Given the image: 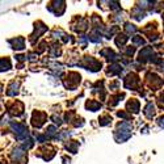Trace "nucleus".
<instances>
[{
    "label": "nucleus",
    "mask_w": 164,
    "mask_h": 164,
    "mask_svg": "<svg viewBox=\"0 0 164 164\" xmlns=\"http://www.w3.org/2000/svg\"><path fill=\"white\" fill-rule=\"evenodd\" d=\"M87 108H91L93 112H95L96 109L100 108V104H99V102H92V101H91V102H87Z\"/></svg>",
    "instance_id": "obj_8"
},
{
    "label": "nucleus",
    "mask_w": 164,
    "mask_h": 164,
    "mask_svg": "<svg viewBox=\"0 0 164 164\" xmlns=\"http://www.w3.org/2000/svg\"><path fill=\"white\" fill-rule=\"evenodd\" d=\"M159 125L164 127V117H160L159 118Z\"/></svg>",
    "instance_id": "obj_12"
},
{
    "label": "nucleus",
    "mask_w": 164,
    "mask_h": 164,
    "mask_svg": "<svg viewBox=\"0 0 164 164\" xmlns=\"http://www.w3.org/2000/svg\"><path fill=\"white\" fill-rule=\"evenodd\" d=\"M127 109H131L134 113H138V110H139V102L136 101L135 99H133L131 101L127 102Z\"/></svg>",
    "instance_id": "obj_4"
},
{
    "label": "nucleus",
    "mask_w": 164,
    "mask_h": 164,
    "mask_svg": "<svg viewBox=\"0 0 164 164\" xmlns=\"http://www.w3.org/2000/svg\"><path fill=\"white\" fill-rule=\"evenodd\" d=\"M109 121H110V118H109V117H104L100 123H101V125H106V123H109Z\"/></svg>",
    "instance_id": "obj_10"
},
{
    "label": "nucleus",
    "mask_w": 164,
    "mask_h": 164,
    "mask_svg": "<svg viewBox=\"0 0 164 164\" xmlns=\"http://www.w3.org/2000/svg\"><path fill=\"white\" fill-rule=\"evenodd\" d=\"M154 113H155V112H154V105L150 102V104H147V106L144 108V114H146V117H147V118H152Z\"/></svg>",
    "instance_id": "obj_6"
},
{
    "label": "nucleus",
    "mask_w": 164,
    "mask_h": 164,
    "mask_svg": "<svg viewBox=\"0 0 164 164\" xmlns=\"http://www.w3.org/2000/svg\"><path fill=\"white\" fill-rule=\"evenodd\" d=\"M136 37H138V36H136ZM136 37L134 38V42H135V44H141V45L143 44V39H142V38H136Z\"/></svg>",
    "instance_id": "obj_11"
},
{
    "label": "nucleus",
    "mask_w": 164,
    "mask_h": 164,
    "mask_svg": "<svg viewBox=\"0 0 164 164\" xmlns=\"http://www.w3.org/2000/svg\"><path fill=\"white\" fill-rule=\"evenodd\" d=\"M138 76L134 74H131V75H129L126 79V81H125V87L126 88H134L135 84H138Z\"/></svg>",
    "instance_id": "obj_3"
},
{
    "label": "nucleus",
    "mask_w": 164,
    "mask_h": 164,
    "mask_svg": "<svg viewBox=\"0 0 164 164\" xmlns=\"http://www.w3.org/2000/svg\"><path fill=\"white\" fill-rule=\"evenodd\" d=\"M127 41V37H126V36H118V37H117V39H116V44L118 45V46H120V45H123V44H125V42Z\"/></svg>",
    "instance_id": "obj_7"
},
{
    "label": "nucleus",
    "mask_w": 164,
    "mask_h": 164,
    "mask_svg": "<svg viewBox=\"0 0 164 164\" xmlns=\"http://www.w3.org/2000/svg\"><path fill=\"white\" fill-rule=\"evenodd\" d=\"M12 127L16 130V136L19 139H24L28 136V129H26L24 125H21V123H13Z\"/></svg>",
    "instance_id": "obj_1"
},
{
    "label": "nucleus",
    "mask_w": 164,
    "mask_h": 164,
    "mask_svg": "<svg viewBox=\"0 0 164 164\" xmlns=\"http://www.w3.org/2000/svg\"><path fill=\"white\" fill-rule=\"evenodd\" d=\"M11 44H13V49H24V38H17V39H11Z\"/></svg>",
    "instance_id": "obj_5"
},
{
    "label": "nucleus",
    "mask_w": 164,
    "mask_h": 164,
    "mask_svg": "<svg viewBox=\"0 0 164 164\" xmlns=\"http://www.w3.org/2000/svg\"><path fill=\"white\" fill-rule=\"evenodd\" d=\"M45 120H46V116H45V113H41V112H36L34 114H33V118H32V123L34 127H41L42 123L45 122Z\"/></svg>",
    "instance_id": "obj_2"
},
{
    "label": "nucleus",
    "mask_w": 164,
    "mask_h": 164,
    "mask_svg": "<svg viewBox=\"0 0 164 164\" xmlns=\"http://www.w3.org/2000/svg\"><path fill=\"white\" fill-rule=\"evenodd\" d=\"M126 30H127V32H131V33H134L135 32V28H134V26H133V25H129V24H127V25H126Z\"/></svg>",
    "instance_id": "obj_9"
}]
</instances>
